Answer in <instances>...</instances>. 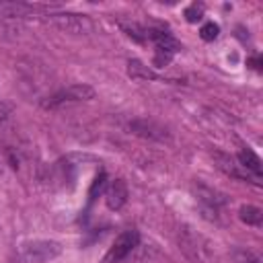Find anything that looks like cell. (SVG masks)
I'll return each instance as SVG.
<instances>
[{"instance_id":"e0dca14e","label":"cell","mask_w":263,"mask_h":263,"mask_svg":"<svg viewBox=\"0 0 263 263\" xmlns=\"http://www.w3.org/2000/svg\"><path fill=\"white\" fill-rule=\"evenodd\" d=\"M238 263H261V259L257 255H253V253H242Z\"/></svg>"},{"instance_id":"3957f363","label":"cell","mask_w":263,"mask_h":263,"mask_svg":"<svg viewBox=\"0 0 263 263\" xmlns=\"http://www.w3.org/2000/svg\"><path fill=\"white\" fill-rule=\"evenodd\" d=\"M95 99V88L88 84H70L66 88H60L58 92H53L51 97H47L43 101L45 109H55L60 105L66 103H80V101H90Z\"/></svg>"},{"instance_id":"ba28073f","label":"cell","mask_w":263,"mask_h":263,"mask_svg":"<svg viewBox=\"0 0 263 263\" xmlns=\"http://www.w3.org/2000/svg\"><path fill=\"white\" fill-rule=\"evenodd\" d=\"M195 195H197V199L203 203V205H208L210 210H218V205H222L224 203V195H220L218 191H214L212 187H205V185H195Z\"/></svg>"},{"instance_id":"30bf717a","label":"cell","mask_w":263,"mask_h":263,"mask_svg":"<svg viewBox=\"0 0 263 263\" xmlns=\"http://www.w3.org/2000/svg\"><path fill=\"white\" fill-rule=\"evenodd\" d=\"M236 160H238V164L242 166V168H247L249 173H253L255 177H261V158L253 152V150H240L236 156H234Z\"/></svg>"},{"instance_id":"9a60e30c","label":"cell","mask_w":263,"mask_h":263,"mask_svg":"<svg viewBox=\"0 0 263 263\" xmlns=\"http://www.w3.org/2000/svg\"><path fill=\"white\" fill-rule=\"evenodd\" d=\"M105 181H107V175L105 173H99L97 179H95V183H92V187H90V191H88V199L90 201L97 197V193H101L105 189Z\"/></svg>"},{"instance_id":"2e32d148","label":"cell","mask_w":263,"mask_h":263,"mask_svg":"<svg viewBox=\"0 0 263 263\" xmlns=\"http://www.w3.org/2000/svg\"><path fill=\"white\" fill-rule=\"evenodd\" d=\"M173 51H166V49H154V66H166L171 64L173 60Z\"/></svg>"},{"instance_id":"9c48e42d","label":"cell","mask_w":263,"mask_h":263,"mask_svg":"<svg viewBox=\"0 0 263 263\" xmlns=\"http://www.w3.org/2000/svg\"><path fill=\"white\" fill-rule=\"evenodd\" d=\"M127 74L134 80H158V74L140 60H129L127 62Z\"/></svg>"},{"instance_id":"5bb4252c","label":"cell","mask_w":263,"mask_h":263,"mask_svg":"<svg viewBox=\"0 0 263 263\" xmlns=\"http://www.w3.org/2000/svg\"><path fill=\"white\" fill-rule=\"evenodd\" d=\"M218 33H220V27H218L214 21L201 25V29H199V37H201L203 41H214V39L218 37Z\"/></svg>"},{"instance_id":"d6986e66","label":"cell","mask_w":263,"mask_h":263,"mask_svg":"<svg viewBox=\"0 0 263 263\" xmlns=\"http://www.w3.org/2000/svg\"><path fill=\"white\" fill-rule=\"evenodd\" d=\"M8 115H10V109H8V105H6V103L0 99V121H4Z\"/></svg>"},{"instance_id":"4fadbf2b","label":"cell","mask_w":263,"mask_h":263,"mask_svg":"<svg viewBox=\"0 0 263 263\" xmlns=\"http://www.w3.org/2000/svg\"><path fill=\"white\" fill-rule=\"evenodd\" d=\"M203 4L201 2H193V4H189L187 8H185V21L187 23H197V21H201V16H203Z\"/></svg>"},{"instance_id":"6da1fadb","label":"cell","mask_w":263,"mask_h":263,"mask_svg":"<svg viewBox=\"0 0 263 263\" xmlns=\"http://www.w3.org/2000/svg\"><path fill=\"white\" fill-rule=\"evenodd\" d=\"M45 21L51 23L53 27H58L60 31H66L72 35H88L95 29L90 16L78 14V12H49L45 16Z\"/></svg>"},{"instance_id":"ac0fdd59","label":"cell","mask_w":263,"mask_h":263,"mask_svg":"<svg viewBox=\"0 0 263 263\" xmlns=\"http://www.w3.org/2000/svg\"><path fill=\"white\" fill-rule=\"evenodd\" d=\"M247 66H251L253 70H257V72H259V70H261V58H259V55L249 58V60H247Z\"/></svg>"},{"instance_id":"5b68a950","label":"cell","mask_w":263,"mask_h":263,"mask_svg":"<svg viewBox=\"0 0 263 263\" xmlns=\"http://www.w3.org/2000/svg\"><path fill=\"white\" fill-rule=\"evenodd\" d=\"M212 156H214L216 166H218L224 175H228V177H232V179H238V181H255V183H259L261 177H255L253 173H249L247 168H242L234 156H230V154H226V152H220V150H216Z\"/></svg>"},{"instance_id":"8fae6325","label":"cell","mask_w":263,"mask_h":263,"mask_svg":"<svg viewBox=\"0 0 263 263\" xmlns=\"http://www.w3.org/2000/svg\"><path fill=\"white\" fill-rule=\"evenodd\" d=\"M238 216H240V220H242L245 224H249V226H261V224H263V212H261V208H257V205H242V208L238 210Z\"/></svg>"},{"instance_id":"277c9868","label":"cell","mask_w":263,"mask_h":263,"mask_svg":"<svg viewBox=\"0 0 263 263\" xmlns=\"http://www.w3.org/2000/svg\"><path fill=\"white\" fill-rule=\"evenodd\" d=\"M138 242H140L138 230H123V232L113 240V245L109 247V251H107L103 263H119V261H123V259L138 247Z\"/></svg>"},{"instance_id":"52a82bcc","label":"cell","mask_w":263,"mask_h":263,"mask_svg":"<svg viewBox=\"0 0 263 263\" xmlns=\"http://www.w3.org/2000/svg\"><path fill=\"white\" fill-rule=\"evenodd\" d=\"M125 201H127V185H125V181L123 179L111 181L107 185V189H105V203H107V208L117 212V210H121L125 205Z\"/></svg>"},{"instance_id":"8992f818","label":"cell","mask_w":263,"mask_h":263,"mask_svg":"<svg viewBox=\"0 0 263 263\" xmlns=\"http://www.w3.org/2000/svg\"><path fill=\"white\" fill-rule=\"evenodd\" d=\"M127 129L134 134V136H140L144 140H154V142H164L168 140V132L166 127H162L160 123L152 121V119H144V117H138V119H132L127 123Z\"/></svg>"},{"instance_id":"7a4b0ae2","label":"cell","mask_w":263,"mask_h":263,"mask_svg":"<svg viewBox=\"0 0 263 263\" xmlns=\"http://www.w3.org/2000/svg\"><path fill=\"white\" fill-rule=\"evenodd\" d=\"M62 253V245L55 240H47V238H37V240H29L21 247V257L25 263H45L55 259Z\"/></svg>"},{"instance_id":"7c38bea8","label":"cell","mask_w":263,"mask_h":263,"mask_svg":"<svg viewBox=\"0 0 263 263\" xmlns=\"http://www.w3.org/2000/svg\"><path fill=\"white\" fill-rule=\"evenodd\" d=\"M121 29L125 31V35L138 43H144L146 41V29L140 27L138 23H121Z\"/></svg>"}]
</instances>
